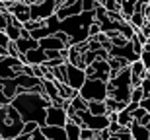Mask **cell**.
Listing matches in <instances>:
<instances>
[{"instance_id":"obj_27","label":"cell","mask_w":150,"mask_h":140,"mask_svg":"<svg viewBox=\"0 0 150 140\" xmlns=\"http://www.w3.org/2000/svg\"><path fill=\"white\" fill-rule=\"evenodd\" d=\"M131 43H133V49H134V53H137V55H142V53H144V43H140L139 39H137V37H133V39H131Z\"/></svg>"},{"instance_id":"obj_18","label":"cell","mask_w":150,"mask_h":140,"mask_svg":"<svg viewBox=\"0 0 150 140\" xmlns=\"http://www.w3.org/2000/svg\"><path fill=\"white\" fill-rule=\"evenodd\" d=\"M133 121H137V123H140V125H146V127H150V113L146 111L142 105H140V107H137V109L133 111Z\"/></svg>"},{"instance_id":"obj_15","label":"cell","mask_w":150,"mask_h":140,"mask_svg":"<svg viewBox=\"0 0 150 140\" xmlns=\"http://www.w3.org/2000/svg\"><path fill=\"white\" fill-rule=\"evenodd\" d=\"M131 134H133L134 140H150V127L133 121V125H131Z\"/></svg>"},{"instance_id":"obj_30","label":"cell","mask_w":150,"mask_h":140,"mask_svg":"<svg viewBox=\"0 0 150 140\" xmlns=\"http://www.w3.org/2000/svg\"><path fill=\"white\" fill-rule=\"evenodd\" d=\"M10 45V37L6 35L4 29H0V47H8Z\"/></svg>"},{"instance_id":"obj_36","label":"cell","mask_w":150,"mask_h":140,"mask_svg":"<svg viewBox=\"0 0 150 140\" xmlns=\"http://www.w3.org/2000/svg\"><path fill=\"white\" fill-rule=\"evenodd\" d=\"M16 140H31V134H28V132H22V134L18 136Z\"/></svg>"},{"instance_id":"obj_11","label":"cell","mask_w":150,"mask_h":140,"mask_svg":"<svg viewBox=\"0 0 150 140\" xmlns=\"http://www.w3.org/2000/svg\"><path fill=\"white\" fill-rule=\"evenodd\" d=\"M82 12H84V0H78L70 6H59L57 16H59V20H64V18H70V16H78Z\"/></svg>"},{"instance_id":"obj_13","label":"cell","mask_w":150,"mask_h":140,"mask_svg":"<svg viewBox=\"0 0 150 140\" xmlns=\"http://www.w3.org/2000/svg\"><path fill=\"white\" fill-rule=\"evenodd\" d=\"M39 45L43 47L45 51H61V49H64V47H68L67 43H64L62 39H59L55 33L49 35V37H43V39H39Z\"/></svg>"},{"instance_id":"obj_31","label":"cell","mask_w":150,"mask_h":140,"mask_svg":"<svg viewBox=\"0 0 150 140\" xmlns=\"http://www.w3.org/2000/svg\"><path fill=\"white\" fill-rule=\"evenodd\" d=\"M119 134H121V136H119V140H134L133 134H131V129H123Z\"/></svg>"},{"instance_id":"obj_3","label":"cell","mask_w":150,"mask_h":140,"mask_svg":"<svg viewBox=\"0 0 150 140\" xmlns=\"http://www.w3.org/2000/svg\"><path fill=\"white\" fill-rule=\"evenodd\" d=\"M23 125L25 121L12 103L0 109V138H18L23 130Z\"/></svg>"},{"instance_id":"obj_34","label":"cell","mask_w":150,"mask_h":140,"mask_svg":"<svg viewBox=\"0 0 150 140\" xmlns=\"http://www.w3.org/2000/svg\"><path fill=\"white\" fill-rule=\"evenodd\" d=\"M140 31H142V33H144L146 37H148V41H150V20L144 23V25H142V27H140Z\"/></svg>"},{"instance_id":"obj_40","label":"cell","mask_w":150,"mask_h":140,"mask_svg":"<svg viewBox=\"0 0 150 140\" xmlns=\"http://www.w3.org/2000/svg\"><path fill=\"white\" fill-rule=\"evenodd\" d=\"M148 8H150V0H148Z\"/></svg>"},{"instance_id":"obj_12","label":"cell","mask_w":150,"mask_h":140,"mask_svg":"<svg viewBox=\"0 0 150 140\" xmlns=\"http://www.w3.org/2000/svg\"><path fill=\"white\" fill-rule=\"evenodd\" d=\"M41 130L45 132V136L49 140H68L67 129L64 127H53V125H43Z\"/></svg>"},{"instance_id":"obj_9","label":"cell","mask_w":150,"mask_h":140,"mask_svg":"<svg viewBox=\"0 0 150 140\" xmlns=\"http://www.w3.org/2000/svg\"><path fill=\"white\" fill-rule=\"evenodd\" d=\"M109 56H121V58H127L129 62H134V61L140 58V55L134 53L131 41H129L127 45H123V47H111V49H109Z\"/></svg>"},{"instance_id":"obj_35","label":"cell","mask_w":150,"mask_h":140,"mask_svg":"<svg viewBox=\"0 0 150 140\" xmlns=\"http://www.w3.org/2000/svg\"><path fill=\"white\" fill-rule=\"evenodd\" d=\"M140 105H142V107H144V109H146V111L150 113V97H144V99L140 101Z\"/></svg>"},{"instance_id":"obj_28","label":"cell","mask_w":150,"mask_h":140,"mask_svg":"<svg viewBox=\"0 0 150 140\" xmlns=\"http://www.w3.org/2000/svg\"><path fill=\"white\" fill-rule=\"evenodd\" d=\"M98 33H101V23L96 20V22L90 25V37H96Z\"/></svg>"},{"instance_id":"obj_10","label":"cell","mask_w":150,"mask_h":140,"mask_svg":"<svg viewBox=\"0 0 150 140\" xmlns=\"http://www.w3.org/2000/svg\"><path fill=\"white\" fill-rule=\"evenodd\" d=\"M22 58H23V62H25V64H43V62L49 61L47 51H45L41 45L35 47V49H31V51H28V53H25Z\"/></svg>"},{"instance_id":"obj_7","label":"cell","mask_w":150,"mask_h":140,"mask_svg":"<svg viewBox=\"0 0 150 140\" xmlns=\"http://www.w3.org/2000/svg\"><path fill=\"white\" fill-rule=\"evenodd\" d=\"M68 123V113L64 107H55L51 105L47 109V125H53V127H67Z\"/></svg>"},{"instance_id":"obj_29","label":"cell","mask_w":150,"mask_h":140,"mask_svg":"<svg viewBox=\"0 0 150 140\" xmlns=\"http://www.w3.org/2000/svg\"><path fill=\"white\" fill-rule=\"evenodd\" d=\"M96 6H100V4H98V0H84V12L96 10Z\"/></svg>"},{"instance_id":"obj_4","label":"cell","mask_w":150,"mask_h":140,"mask_svg":"<svg viewBox=\"0 0 150 140\" xmlns=\"http://www.w3.org/2000/svg\"><path fill=\"white\" fill-rule=\"evenodd\" d=\"M80 95H82L86 101H105L107 95H109V90H107V82L100 78H88L84 82V86L80 88Z\"/></svg>"},{"instance_id":"obj_25","label":"cell","mask_w":150,"mask_h":140,"mask_svg":"<svg viewBox=\"0 0 150 140\" xmlns=\"http://www.w3.org/2000/svg\"><path fill=\"white\" fill-rule=\"evenodd\" d=\"M111 134L113 132L109 130V127H107V129H101V130H96V140H109Z\"/></svg>"},{"instance_id":"obj_1","label":"cell","mask_w":150,"mask_h":140,"mask_svg":"<svg viewBox=\"0 0 150 140\" xmlns=\"http://www.w3.org/2000/svg\"><path fill=\"white\" fill-rule=\"evenodd\" d=\"M23 121H35L39 127L47 125V109L51 107V99L39 91H22L12 99Z\"/></svg>"},{"instance_id":"obj_24","label":"cell","mask_w":150,"mask_h":140,"mask_svg":"<svg viewBox=\"0 0 150 140\" xmlns=\"http://www.w3.org/2000/svg\"><path fill=\"white\" fill-rule=\"evenodd\" d=\"M51 35V31H49V27H47V25H43V27H37V29H33V31H31V37H33V39H43V37H49Z\"/></svg>"},{"instance_id":"obj_2","label":"cell","mask_w":150,"mask_h":140,"mask_svg":"<svg viewBox=\"0 0 150 140\" xmlns=\"http://www.w3.org/2000/svg\"><path fill=\"white\" fill-rule=\"evenodd\" d=\"M94 22H96V10L82 12L78 16H70V18L61 20L59 31H64V33L70 35V47H72L90 39V25Z\"/></svg>"},{"instance_id":"obj_22","label":"cell","mask_w":150,"mask_h":140,"mask_svg":"<svg viewBox=\"0 0 150 140\" xmlns=\"http://www.w3.org/2000/svg\"><path fill=\"white\" fill-rule=\"evenodd\" d=\"M129 22L133 23V27H134V29H140L146 22H148V20H146L144 12H139V10H137V12L133 14V16H131V20H129Z\"/></svg>"},{"instance_id":"obj_38","label":"cell","mask_w":150,"mask_h":140,"mask_svg":"<svg viewBox=\"0 0 150 140\" xmlns=\"http://www.w3.org/2000/svg\"><path fill=\"white\" fill-rule=\"evenodd\" d=\"M144 49H146V51H150V41H148V43H146V47H144Z\"/></svg>"},{"instance_id":"obj_33","label":"cell","mask_w":150,"mask_h":140,"mask_svg":"<svg viewBox=\"0 0 150 140\" xmlns=\"http://www.w3.org/2000/svg\"><path fill=\"white\" fill-rule=\"evenodd\" d=\"M0 103H2V105H10V103H12V99H10V97H8V95H6L2 90H0Z\"/></svg>"},{"instance_id":"obj_20","label":"cell","mask_w":150,"mask_h":140,"mask_svg":"<svg viewBox=\"0 0 150 140\" xmlns=\"http://www.w3.org/2000/svg\"><path fill=\"white\" fill-rule=\"evenodd\" d=\"M88 111L90 113H94V115H107V105H105V101H88Z\"/></svg>"},{"instance_id":"obj_6","label":"cell","mask_w":150,"mask_h":140,"mask_svg":"<svg viewBox=\"0 0 150 140\" xmlns=\"http://www.w3.org/2000/svg\"><path fill=\"white\" fill-rule=\"evenodd\" d=\"M67 78H68L67 84L80 91V88L84 86V82L88 80V74H86L84 68H78V66H74V64H70V62H67Z\"/></svg>"},{"instance_id":"obj_21","label":"cell","mask_w":150,"mask_h":140,"mask_svg":"<svg viewBox=\"0 0 150 140\" xmlns=\"http://www.w3.org/2000/svg\"><path fill=\"white\" fill-rule=\"evenodd\" d=\"M117 121H119V125H121V127L131 129V125H133V113L125 107V109H121V111H119V119H117Z\"/></svg>"},{"instance_id":"obj_42","label":"cell","mask_w":150,"mask_h":140,"mask_svg":"<svg viewBox=\"0 0 150 140\" xmlns=\"http://www.w3.org/2000/svg\"><path fill=\"white\" fill-rule=\"evenodd\" d=\"M47 140H49V138H47Z\"/></svg>"},{"instance_id":"obj_26","label":"cell","mask_w":150,"mask_h":140,"mask_svg":"<svg viewBox=\"0 0 150 140\" xmlns=\"http://www.w3.org/2000/svg\"><path fill=\"white\" fill-rule=\"evenodd\" d=\"M84 58H86V64L90 66V64H94V62L98 61V53L90 49V51H86V53H84Z\"/></svg>"},{"instance_id":"obj_16","label":"cell","mask_w":150,"mask_h":140,"mask_svg":"<svg viewBox=\"0 0 150 140\" xmlns=\"http://www.w3.org/2000/svg\"><path fill=\"white\" fill-rule=\"evenodd\" d=\"M16 47H18V51H20L22 55H25L28 51H31V49H35V47H39V41L33 39V37H20V39L16 41Z\"/></svg>"},{"instance_id":"obj_43","label":"cell","mask_w":150,"mask_h":140,"mask_svg":"<svg viewBox=\"0 0 150 140\" xmlns=\"http://www.w3.org/2000/svg\"><path fill=\"white\" fill-rule=\"evenodd\" d=\"M94 140H96V138H94Z\"/></svg>"},{"instance_id":"obj_8","label":"cell","mask_w":150,"mask_h":140,"mask_svg":"<svg viewBox=\"0 0 150 140\" xmlns=\"http://www.w3.org/2000/svg\"><path fill=\"white\" fill-rule=\"evenodd\" d=\"M8 12H12V16L16 18L20 23H28L31 20V6L23 0H18L16 4L8 6Z\"/></svg>"},{"instance_id":"obj_37","label":"cell","mask_w":150,"mask_h":140,"mask_svg":"<svg viewBox=\"0 0 150 140\" xmlns=\"http://www.w3.org/2000/svg\"><path fill=\"white\" fill-rule=\"evenodd\" d=\"M2 2H4V4H8V6H10V4H16L18 0H2Z\"/></svg>"},{"instance_id":"obj_5","label":"cell","mask_w":150,"mask_h":140,"mask_svg":"<svg viewBox=\"0 0 150 140\" xmlns=\"http://www.w3.org/2000/svg\"><path fill=\"white\" fill-rule=\"evenodd\" d=\"M62 0H41L39 4L31 6V20H47L57 14Z\"/></svg>"},{"instance_id":"obj_23","label":"cell","mask_w":150,"mask_h":140,"mask_svg":"<svg viewBox=\"0 0 150 140\" xmlns=\"http://www.w3.org/2000/svg\"><path fill=\"white\" fill-rule=\"evenodd\" d=\"M70 105H72L76 111H86V109H88V101L84 99L82 95H80V91H78L72 99H70Z\"/></svg>"},{"instance_id":"obj_14","label":"cell","mask_w":150,"mask_h":140,"mask_svg":"<svg viewBox=\"0 0 150 140\" xmlns=\"http://www.w3.org/2000/svg\"><path fill=\"white\" fill-rule=\"evenodd\" d=\"M68 62L74 64V66H78V68H84V70L88 68L86 58H84V53L78 49L76 45H72V47H70V51H68Z\"/></svg>"},{"instance_id":"obj_19","label":"cell","mask_w":150,"mask_h":140,"mask_svg":"<svg viewBox=\"0 0 150 140\" xmlns=\"http://www.w3.org/2000/svg\"><path fill=\"white\" fill-rule=\"evenodd\" d=\"M64 129H67L68 140H80V138H82V127H80V125L72 123V121H68Z\"/></svg>"},{"instance_id":"obj_32","label":"cell","mask_w":150,"mask_h":140,"mask_svg":"<svg viewBox=\"0 0 150 140\" xmlns=\"http://www.w3.org/2000/svg\"><path fill=\"white\" fill-rule=\"evenodd\" d=\"M140 58H142V62L146 64V68L150 70V51H146V49H144V53L140 55Z\"/></svg>"},{"instance_id":"obj_39","label":"cell","mask_w":150,"mask_h":140,"mask_svg":"<svg viewBox=\"0 0 150 140\" xmlns=\"http://www.w3.org/2000/svg\"><path fill=\"white\" fill-rule=\"evenodd\" d=\"M2 107H4V105H2V103H0V109H2Z\"/></svg>"},{"instance_id":"obj_17","label":"cell","mask_w":150,"mask_h":140,"mask_svg":"<svg viewBox=\"0 0 150 140\" xmlns=\"http://www.w3.org/2000/svg\"><path fill=\"white\" fill-rule=\"evenodd\" d=\"M43 94L49 97L51 101L59 97V86H57V80H45L43 78Z\"/></svg>"},{"instance_id":"obj_41","label":"cell","mask_w":150,"mask_h":140,"mask_svg":"<svg viewBox=\"0 0 150 140\" xmlns=\"http://www.w3.org/2000/svg\"><path fill=\"white\" fill-rule=\"evenodd\" d=\"M0 2H2V0H0Z\"/></svg>"}]
</instances>
